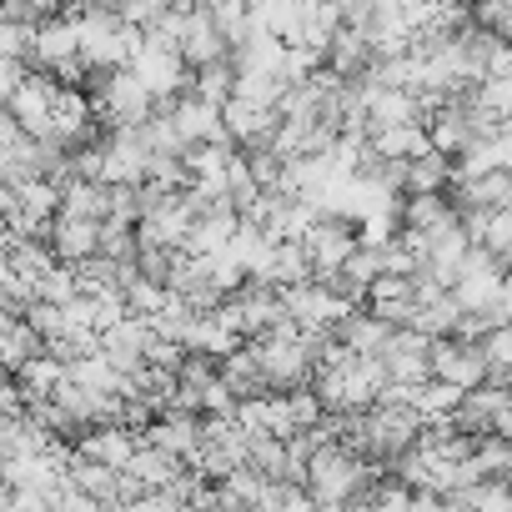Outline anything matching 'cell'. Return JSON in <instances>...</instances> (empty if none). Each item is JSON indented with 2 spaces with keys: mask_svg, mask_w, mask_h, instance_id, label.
<instances>
[{
  "mask_svg": "<svg viewBox=\"0 0 512 512\" xmlns=\"http://www.w3.org/2000/svg\"><path fill=\"white\" fill-rule=\"evenodd\" d=\"M427 367H432V377H437V382H452L457 392L482 387V382L492 377V362H487L482 342H467V337H432Z\"/></svg>",
  "mask_w": 512,
  "mask_h": 512,
  "instance_id": "2",
  "label": "cell"
},
{
  "mask_svg": "<svg viewBox=\"0 0 512 512\" xmlns=\"http://www.w3.org/2000/svg\"><path fill=\"white\" fill-rule=\"evenodd\" d=\"M302 246H307V262H312V277H327L337 272L347 256L357 251V236L342 216H317L307 231H302Z\"/></svg>",
  "mask_w": 512,
  "mask_h": 512,
  "instance_id": "4",
  "label": "cell"
},
{
  "mask_svg": "<svg viewBox=\"0 0 512 512\" xmlns=\"http://www.w3.org/2000/svg\"><path fill=\"white\" fill-rule=\"evenodd\" d=\"M31 46H36V21H26V16H6V21H0V51H6V56L31 66Z\"/></svg>",
  "mask_w": 512,
  "mask_h": 512,
  "instance_id": "10",
  "label": "cell"
},
{
  "mask_svg": "<svg viewBox=\"0 0 512 512\" xmlns=\"http://www.w3.org/2000/svg\"><path fill=\"white\" fill-rule=\"evenodd\" d=\"M26 76H31V66H26V61H16V56H6V51H0V106L11 101V91H16Z\"/></svg>",
  "mask_w": 512,
  "mask_h": 512,
  "instance_id": "12",
  "label": "cell"
},
{
  "mask_svg": "<svg viewBox=\"0 0 512 512\" xmlns=\"http://www.w3.org/2000/svg\"><path fill=\"white\" fill-rule=\"evenodd\" d=\"M502 387H507V392H512V372H502Z\"/></svg>",
  "mask_w": 512,
  "mask_h": 512,
  "instance_id": "14",
  "label": "cell"
},
{
  "mask_svg": "<svg viewBox=\"0 0 512 512\" xmlns=\"http://www.w3.org/2000/svg\"><path fill=\"white\" fill-rule=\"evenodd\" d=\"M176 51H181V61H186L191 71H201V66H211V61H226V56H231V41H226V31L216 26V16H211L206 6H196V0H191V11H186V26H181Z\"/></svg>",
  "mask_w": 512,
  "mask_h": 512,
  "instance_id": "5",
  "label": "cell"
},
{
  "mask_svg": "<svg viewBox=\"0 0 512 512\" xmlns=\"http://www.w3.org/2000/svg\"><path fill=\"white\" fill-rule=\"evenodd\" d=\"M372 477H377V462H367L347 442H327L307 457V492L317 507H337V502L362 497Z\"/></svg>",
  "mask_w": 512,
  "mask_h": 512,
  "instance_id": "1",
  "label": "cell"
},
{
  "mask_svg": "<svg viewBox=\"0 0 512 512\" xmlns=\"http://www.w3.org/2000/svg\"><path fill=\"white\" fill-rule=\"evenodd\" d=\"M186 91H196L201 101H211V106H226L231 101V91H236V61L226 56V61H211V66H201L196 76H191V86Z\"/></svg>",
  "mask_w": 512,
  "mask_h": 512,
  "instance_id": "9",
  "label": "cell"
},
{
  "mask_svg": "<svg viewBox=\"0 0 512 512\" xmlns=\"http://www.w3.org/2000/svg\"><path fill=\"white\" fill-rule=\"evenodd\" d=\"M71 56H81L76 21L61 16V11L41 16V21H36V46H31V66H36V71H56V66L71 61Z\"/></svg>",
  "mask_w": 512,
  "mask_h": 512,
  "instance_id": "7",
  "label": "cell"
},
{
  "mask_svg": "<svg viewBox=\"0 0 512 512\" xmlns=\"http://www.w3.org/2000/svg\"><path fill=\"white\" fill-rule=\"evenodd\" d=\"M131 71H136V81L156 96V101H171V96H181L186 86H191V66L181 61V51L176 46H156V41H146L141 36V51L131 56Z\"/></svg>",
  "mask_w": 512,
  "mask_h": 512,
  "instance_id": "3",
  "label": "cell"
},
{
  "mask_svg": "<svg viewBox=\"0 0 512 512\" xmlns=\"http://www.w3.org/2000/svg\"><path fill=\"white\" fill-rule=\"evenodd\" d=\"M46 241L56 251V262H71V267L76 262H91V256L101 251V221L96 216H66V211H56Z\"/></svg>",
  "mask_w": 512,
  "mask_h": 512,
  "instance_id": "6",
  "label": "cell"
},
{
  "mask_svg": "<svg viewBox=\"0 0 512 512\" xmlns=\"http://www.w3.org/2000/svg\"><path fill=\"white\" fill-rule=\"evenodd\" d=\"M467 6H472V0H467Z\"/></svg>",
  "mask_w": 512,
  "mask_h": 512,
  "instance_id": "15",
  "label": "cell"
},
{
  "mask_svg": "<svg viewBox=\"0 0 512 512\" xmlns=\"http://www.w3.org/2000/svg\"><path fill=\"white\" fill-rule=\"evenodd\" d=\"M482 246L497 251L502 262H512V201L507 206H492L487 211V226H482Z\"/></svg>",
  "mask_w": 512,
  "mask_h": 512,
  "instance_id": "11",
  "label": "cell"
},
{
  "mask_svg": "<svg viewBox=\"0 0 512 512\" xmlns=\"http://www.w3.org/2000/svg\"><path fill=\"white\" fill-rule=\"evenodd\" d=\"M497 36H502V41H512V6H507V16H502V26H497Z\"/></svg>",
  "mask_w": 512,
  "mask_h": 512,
  "instance_id": "13",
  "label": "cell"
},
{
  "mask_svg": "<svg viewBox=\"0 0 512 512\" xmlns=\"http://www.w3.org/2000/svg\"><path fill=\"white\" fill-rule=\"evenodd\" d=\"M452 176H457V171H452V156L437 151V146H427L422 156L407 161V191H447Z\"/></svg>",
  "mask_w": 512,
  "mask_h": 512,
  "instance_id": "8",
  "label": "cell"
}]
</instances>
